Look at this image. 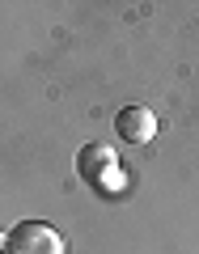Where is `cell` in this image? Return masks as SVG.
<instances>
[{
    "label": "cell",
    "instance_id": "obj_1",
    "mask_svg": "<svg viewBox=\"0 0 199 254\" xmlns=\"http://www.w3.org/2000/svg\"><path fill=\"white\" fill-rule=\"evenodd\" d=\"M4 254H64V237L47 220H21V225L9 229Z\"/></svg>",
    "mask_w": 199,
    "mask_h": 254
},
{
    "label": "cell",
    "instance_id": "obj_2",
    "mask_svg": "<svg viewBox=\"0 0 199 254\" xmlns=\"http://www.w3.org/2000/svg\"><path fill=\"white\" fill-rule=\"evenodd\" d=\"M115 136L123 144H148L157 136V115L148 106H123L115 115Z\"/></svg>",
    "mask_w": 199,
    "mask_h": 254
},
{
    "label": "cell",
    "instance_id": "obj_3",
    "mask_svg": "<svg viewBox=\"0 0 199 254\" xmlns=\"http://www.w3.org/2000/svg\"><path fill=\"white\" fill-rule=\"evenodd\" d=\"M76 174H81L89 187H98L102 178H110V174H115V153H110L106 144H85L81 157H76Z\"/></svg>",
    "mask_w": 199,
    "mask_h": 254
},
{
    "label": "cell",
    "instance_id": "obj_4",
    "mask_svg": "<svg viewBox=\"0 0 199 254\" xmlns=\"http://www.w3.org/2000/svg\"><path fill=\"white\" fill-rule=\"evenodd\" d=\"M4 246H9V233H4V229H0V250H4Z\"/></svg>",
    "mask_w": 199,
    "mask_h": 254
}]
</instances>
